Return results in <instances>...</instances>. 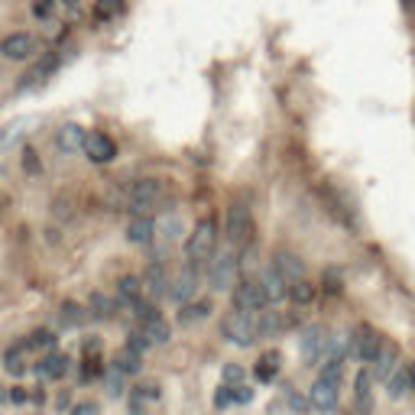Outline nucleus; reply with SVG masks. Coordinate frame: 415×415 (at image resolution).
Wrapping results in <instances>:
<instances>
[{
    "label": "nucleus",
    "mask_w": 415,
    "mask_h": 415,
    "mask_svg": "<svg viewBox=\"0 0 415 415\" xmlns=\"http://www.w3.org/2000/svg\"><path fill=\"white\" fill-rule=\"evenodd\" d=\"M124 195H127V208L133 214H150V218H153L156 211L166 208L169 192H166V182H162V178H136V182H130V185L124 188Z\"/></svg>",
    "instance_id": "obj_1"
},
{
    "label": "nucleus",
    "mask_w": 415,
    "mask_h": 415,
    "mask_svg": "<svg viewBox=\"0 0 415 415\" xmlns=\"http://www.w3.org/2000/svg\"><path fill=\"white\" fill-rule=\"evenodd\" d=\"M220 334L234 344V348H250L256 341V322H253V315L244 312V308H230L224 318H220Z\"/></svg>",
    "instance_id": "obj_2"
},
{
    "label": "nucleus",
    "mask_w": 415,
    "mask_h": 415,
    "mask_svg": "<svg viewBox=\"0 0 415 415\" xmlns=\"http://www.w3.org/2000/svg\"><path fill=\"white\" fill-rule=\"evenodd\" d=\"M214 244H218V224L214 218H202L195 224V230L185 240V256L188 263H204L214 256Z\"/></svg>",
    "instance_id": "obj_3"
},
{
    "label": "nucleus",
    "mask_w": 415,
    "mask_h": 415,
    "mask_svg": "<svg viewBox=\"0 0 415 415\" xmlns=\"http://www.w3.org/2000/svg\"><path fill=\"white\" fill-rule=\"evenodd\" d=\"M380 344H383V338L370 328V324H360V328L354 331V338L348 341L350 357H357L360 364H373L376 354H380Z\"/></svg>",
    "instance_id": "obj_4"
},
{
    "label": "nucleus",
    "mask_w": 415,
    "mask_h": 415,
    "mask_svg": "<svg viewBox=\"0 0 415 415\" xmlns=\"http://www.w3.org/2000/svg\"><path fill=\"white\" fill-rule=\"evenodd\" d=\"M39 52V39L33 33H10L0 39V55L10 62H26Z\"/></svg>",
    "instance_id": "obj_5"
},
{
    "label": "nucleus",
    "mask_w": 415,
    "mask_h": 415,
    "mask_svg": "<svg viewBox=\"0 0 415 415\" xmlns=\"http://www.w3.org/2000/svg\"><path fill=\"white\" fill-rule=\"evenodd\" d=\"M224 228H228V240L230 244H244L250 240L253 234V218H250V208L244 202H234L228 208V220H224Z\"/></svg>",
    "instance_id": "obj_6"
},
{
    "label": "nucleus",
    "mask_w": 415,
    "mask_h": 415,
    "mask_svg": "<svg viewBox=\"0 0 415 415\" xmlns=\"http://www.w3.org/2000/svg\"><path fill=\"white\" fill-rule=\"evenodd\" d=\"M81 153L91 162L104 166V162L117 159V143H114L107 133H101V130H91V133H85V140H81Z\"/></svg>",
    "instance_id": "obj_7"
},
{
    "label": "nucleus",
    "mask_w": 415,
    "mask_h": 415,
    "mask_svg": "<svg viewBox=\"0 0 415 415\" xmlns=\"http://www.w3.org/2000/svg\"><path fill=\"white\" fill-rule=\"evenodd\" d=\"M270 302H266V292H263V286L256 279H240L234 282V308H244V312H260V308H266Z\"/></svg>",
    "instance_id": "obj_8"
},
{
    "label": "nucleus",
    "mask_w": 415,
    "mask_h": 415,
    "mask_svg": "<svg viewBox=\"0 0 415 415\" xmlns=\"http://www.w3.org/2000/svg\"><path fill=\"white\" fill-rule=\"evenodd\" d=\"M208 282H211V289H234V282H237V256L234 253H220L218 260H211V266H208Z\"/></svg>",
    "instance_id": "obj_9"
},
{
    "label": "nucleus",
    "mask_w": 415,
    "mask_h": 415,
    "mask_svg": "<svg viewBox=\"0 0 415 415\" xmlns=\"http://www.w3.org/2000/svg\"><path fill=\"white\" fill-rule=\"evenodd\" d=\"M324 348H328V331L322 324H308L302 331V357H305L308 367H318L324 357Z\"/></svg>",
    "instance_id": "obj_10"
},
{
    "label": "nucleus",
    "mask_w": 415,
    "mask_h": 415,
    "mask_svg": "<svg viewBox=\"0 0 415 415\" xmlns=\"http://www.w3.org/2000/svg\"><path fill=\"white\" fill-rule=\"evenodd\" d=\"M140 286H143V296L150 298V302H159L162 296H169V276L162 270V263H150V266H146Z\"/></svg>",
    "instance_id": "obj_11"
},
{
    "label": "nucleus",
    "mask_w": 415,
    "mask_h": 415,
    "mask_svg": "<svg viewBox=\"0 0 415 415\" xmlns=\"http://www.w3.org/2000/svg\"><path fill=\"white\" fill-rule=\"evenodd\" d=\"M338 393H341V383L318 376L308 399H312V406L318 409V412H334V409H338Z\"/></svg>",
    "instance_id": "obj_12"
},
{
    "label": "nucleus",
    "mask_w": 415,
    "mask_h": 415,
    "mask_svg": "<svg viewBox=\"0 0 415 415\" xmlns=\"http://www.w3.org/2000/svg\"><path fill=\"white\" fill-rule=\"evenodd\" d=\"M195 292H198V263H188L185 270L176 276V282H172L169 298L172 302H188Z\"/></svg>",
    "instance_id": "obj_13"
},
{
    "label": "nucleus",
    "mask_w": 415,
    "mask_h": 415,
    "mask_svg": "<svg viewBox=\"0 0 415 415\" xmlns=\"http://www.w3.org/2000/svg\"><path fill=\"white\" fill-rule=\"evenodd\" d=\"M272 266H276V272H279L286 282L305 279V263H302L298 253H292V250H279V253L272 256Z\"/></svg>",
    "instance_id": "obj_14"
},
{
    "label": "nucleus",
    "mask_w": 415,
    "mask_h": 415,
    "mask_svg": "<svg viewBox=\"0 0 415 415\" xmlns=\"http://www.w3.org/2000/svg\"><path fill=\"white\" fill-rule=\"evenodd\" d=\"M68 367H72V360H68L65 354H55V350H49V354H46L43 360L33 367V370H36V376H39V380H62V376L68 373Z\"/></svg>",
    "instance_id": "obj_15"
},
{
    "label": "nucleus",
    "mask_w": 415,
    "mask_h": 415,
    "mask_svg": "<svg viewBox=\"0 0 415 415\" xmlns=\"http://www.w3.org/2000/svg\"><path fill=\"white\" fill-rule=\"evenodd\" d=\"M354 402H357V415H373V373L360 370L354 380Z\"/></svg>",
    "instance_id": "obj_16"
},
{
    "label": "nucleus",
    "mask_w": 415,
    "mask_h": 415,
    "mask_svg": "<svg viewBox=\"0 0 415 415\" xmlns=\"http://www.w3.org/2000/svg\"><path fill=\"white\" fill-rule=\"evenodd\" d=\"M263 286V292H266V302H282V298L289 296V282L282 279L279 272H276V266H266V270L260 272V279H256Z\"/></svg>",
    "instance_id": "obj_17"
},
{
    "label": "nucleus",
    "mask_w": 415,
    "mask_h": 415,
    "mask_svg": "<svg viewBox=\"0 0 415 415\" xmlns=\"http://www.w3.org/2000/svg\"><path fill=\"white\" fill-rule=\"evenodd\" d=\"M373 364H376V370H373V380L386 383L393 376V370L399 367V348H396V344H386V341H383L380 354H376V360H373Z\"/></svg>",
    "instance_id": "obj_18"
},
{
    "label": "nucleus",
    "mask_w": 415,
    "mask_h": 415,
    "mask_svg": "<svg viewBox=\"0 0 415 415\" xmlns=\"http://www.w3.org/2000/svg\"><path fill=\"white\" fill-rule=\"evenodd\" d=\"M59 68V52H43V59L36 62L29 72L23 75V81H20V88H33V85H39V81H46V78L52 75Z\"/></svg>",
    "instance_id": "obj_19"
},
{
    "label": "nucleus",
    "mask_w": 415,
    "mask_h": 415,
    "mask_svg": "<svg viewBox=\"0 0 415 415\" xmlns=\"http://www.w3.org/2000/svg\"><path fill=\"white\" fill-rule=\"evenodd\" d=\"M36 350L29 348V341H20L17 348H10L7 357H4V370L13 373V376H23L26 370H29V357H33Z\"/></svg>",
    "instance_id": "obj_20"
},
{
    "label": "nucleus",
    "mask_w": 415,
    "mask_h": 415,
    "mask_svg": "<svg viewBox=\"0 0 415 415\" xmlns=\"http://www.w3.org/2000/svg\"><path fill=\"white\" fill-rule=\"evenodd\" d=\"M298 318L296 315H282V312H266L260 318V322H256V331H260L263 338H276V334H282V331L286 328H292V324H296Z\"/></svg>",
    "instance_id": "obj_21"
},
{
    "label": "nucleus",
    "mask_w": 415,
    "mask_h": 415,
    "mask_svg": "<svg viewBox=\"0 0 415 415\" xmlns=\"http://www.w3.org/2000/svg\"><path fill=\"white\" fill-rule=\"evenodd\" d=\"M153 237H156V224H153V218L150 214H136L133 220H130V228H127V240L130 244H153Z\"/></svg>",
    "instance_id": "obj_22"
},
{
    "label": "nucleus",
    "mask_w": 415,
    "mask_h": 415,
    "mask_svg": "<svg viewBox=\"0 0 415 415\" xmlns=\"http://www.w3.org/2000/svg\"><path fill=\"white\" fill-rule=\"evenodd\" d=\"M81 140H85V130L75 127V124H65V127H59V133H55V146H59L65 156L78 153V150H81Z\"/></svg>",
    "instance_id": "obj_23"
},
{
    "label": "nucleus",
    "mask_w": 415,
    "mask_h": 415,
    "mask_svg": "<svg viewBox=\"0 0 415 415\" xmlns=\"http://www.w3.org/2000/svg\"><path fill=\"white\" fill-rule=\"evenodd\" d=\"M143 334L150 338V344H169L172 328L162 315H150V318H143Z\"/></svg>",
    "instance_id": "obj_24"
},
{
    "label": "nucleus",
    "mask_w": 415,
    "mask_h": 415,
    "mask_svg": "<svg viewBox=\"0 0 415 415\" xmlns=\"http://www.w3.org/2000/svg\"><path fill=\"white\" fill-rule=\"evenodd\" d=\"M114 370L117 373H124V376H133V373H140V367H143V354H136L133 348H127V344H124V348L117 350V357H114Z\"/></svg>",
    "instance_id": "obj_25"
},
{
    "label": "nucleus",
    "mask_w": 415,
    "mask_h": 415,
    "mask_svg": "<svg viewBox=\"0 0 415 415\" xmlns=\"http://www.w3.org/2000/svg\"><path fill=\"white\" fill-rule=\"evenodd\" d=\"M386 383H390V396H393V399L409 396V393H412V367H402V364H399Z\"/></svg>",
    "instance_id": "obj_26"
},
{
    "label": "nucleus",
    "mask_w": 415,
    "mask_h": 415,
    "mask_svg": "<svg viewBox=\"0 0 415 415\" xmlns=\"http://www.w3.org/2000/svg\"><path fill=\"white\" fill-rule=\"evenodd\" d=\"M143 298V286H140V279L136 276H124V279L117 282V302H124V305H136Z\"/></svg>",
    "instance_id": "obj_27"
},
{
    "label": "nucleus",
    "mask_w": 415,
    "mask_h": 415,
    "mask_svg": "<svg viewBox=\"0 0 415 415\" xmlns=\"http://www.w3.org/2000/svg\"><path fill=\"white\" fill-rule=\"evenodd\" d=\"M120 10H124V0H94L91 17L94 23H110V20H117Z\"/></svg>",
    "instance_id": "obj_28"
},
{
    "label": "nucleus",
    "mask_w": 415,
    "mask_h": 415,
    "mask_svg": "<svg viewBox=\"0 0 415 415\" xmlns=\"http://www.w3.org/2000/svg\"><path fill=\"white\" fill-rule=\"evenodd\" d=\"M279 364H282V354L279 350H270V354L260 357V364H256V380L270 383L276 373H279Z\"/></svg>",
    "instance_id": "obj_29"
},
{
    "label": "nucleus",
    "mask_w": 415,
    "mask_h": 415,
    "mask_svg": "<svg viewBox=\"0 0 415 415\" xmlns=\"http://www.w3.org/2000/svg\"><path fill=\"white\" fill-rule=\"evenodd\" d=\"M59 322L65 324V328H78V324H85V322H88V312H85L81 305H75V302H62Z\"/></svg>",
    "instance_id": "obj_30"
},
{
    "label": "nucleus",
    "mask_w": 415,
    "mask_h": 415,
    "mask_svg": "<svg viewBox=\"0 0 415 415\" xmlns=\"http://www.w3.org/2000/svg\"><path fill=\"white\" fill-rule=\"evenodd\" d=\"M114 315V302H110L107 296H101V292H94L91 302H88V318H110Z\"/></svg>",
    "instance_id": "obj_31"
},
{
    "label": "nucleus",
    "mask_w": 415,
    "mask_h": 415,
    "mask_svg": "<svg viewBox=\"0 0 415 415\" xmlns=\"http://www.w3.org/2000/svg\"><path fill=\"white\" fill-rule=\"evenodd\" d=\"M286 298H292L296 305H308V302L315 298V286H312V282H305V279L289 282V296Z\"/></svg>",
    "instance_id": "obj_32"
},
{
    "label": "nucleus",
    "mask_w": 415,
    "mask_h": 415,
    "mask_svg": "<svg viewBox=\"0 0 415 415\" xmlns=\"http://www.w3.org/2000/svg\"><path fill=\"white\" fill-rule=\"evenodd\" d=\"M208 312H211V305H208V302H198V305H188V302H182V312H178V322H182V324L202 322V318H208Z\"/></svg>",
    "instance_id": "obj_33"
},
{
    "label": "nucleus",
    "mask_w": 415,
    "mask_h": 415,
    "mask_svg": "<svg viewBox=\"0 0 415 415\" xmlns=\"http://www.w3.org/2000/svg\"><path fill=\"white\" fill-rule=\"evenodd\" d=\"M26 341H29V348H33L36 354H39V350H46V354H49V350L55 348V338H52L49 331H33V334H29Z\"/></svg>",
    "instance_id": "obj_34"
},
{
    "label": "nucleus",
    "mask_w": 415,
    "mask_h": 415,
    "mask_svg": "<svg viewBox=\"0 0 415 415\" xmlns=\"http://www.w3.org/2000/svg\"><path fill=\"white\" fill-rule=\"evenodd\" d=\"M127 348H133L136 354H146V350L153 348V344H150V338H146V334H143V328H140V331H130Z\"/></svg>",
    "instance_id": "obj_35"
},
{
    "label": "nucleus",
    "mask_w": 415,
    "mask_h": 415,
    "mask_svg": "<svg viewBox=\"0 0 415 415\" xmlns=\"http://www.w3.org/2000/svg\"><path fill=\"white\" fill-rule=\"evenodd\" d=\"M55 7H59V4H55V0H33V17L36 20H49L52 13H55Z\"/></svg>",
    "instance_id": "obj_36"
},
{
    "label": "nucleus",
    "mask_w": 415,
    "mask_h": 415,
    "mask_svg": "<svg viewBox=\"0 0 415 415\" xmlns=\"http://www.w3.org/2000/svg\"><path fill=\"white\" fill-rule=\"evenodd\" d=\"M107 393L110 396H120V393H124V373H117L114 367H110V373H107Z\"/></svg>",
    "instance_id": "obj_37"
},
{
    "label": "nucleus",
    "mask_w": 415,
    "mask_h": 415,
    "mask_svg": "<svg viewBox=\"0 0 415 415\" xmlns=\"http://www.w3.org/2000/svg\"><path fill=\"white\" fill-rule=\"evenodd\" d=\"M246 373H244V367H237V364H230V367H224V383L228 386H237L240 380H244Z\"/></svg>",
    "instance_id": "obj_38"
},
{
    "label": "nucleus",
    "mask_w": 415,
    "mask_h": 415,
    "mask_svg": "<svg viewBox=\"0 0 415 415\" xmlns=\"http://www.w3.org/2000/svg\"><path fill=\"white\" fill-rule=\"evenodd\" d=\"M234 402V390L230 386H220L218 393H214V409H224V406H230Z\"/></svg>",
    "instance_id": "obj_39"
},
{
    "label": "nucleus",
    "mask_w": 415,
    "mask_h": 415,
    "mask_svg": "<svg viewBox=\"0 0 415 415\" xmlns=\"http://www.w3.org/2000/svg\"><path fill=\"white\" fill-rule=\"evenodd\" d=\"M234 390V402H250L253 399V390L250 386H230Z\"/></svg>",
    "instance_id": "obj_40"
},
{
    "label": "nucleus",
    "mask_w": 415,
    "mask_h": 415,
    "mask_svg": "<svg viewBox=\"0 0 415 415\" xmlns=\"http://www.w3.org/2000/svg\"><path fill=\"white\" fill-rule=\"evenodd\" d=\"M289 406H292L298 415H302V412H305V409H308V402H305V399H302V396H298V393H289Z\"/></svg>",
    "instance_id": "obj_41"
},
{
    "label": "nucleus",
    "mask_w": 415,
    "mask_h": 415,
    "mask_svg": "<svg viewBox=\"0 0 415 415\" xmlns=\"http://www.w3.org/2000/svg\"><path fill=\"white\" fill-rule=\"evenodd\" d=\"M23 166H26V172H36V169H39V166H36V153L29 150V146L23 150Z\"/></svg>",
    "instance_id": "obj_42"
},
{
    "label": "nucleus",
    "mask_w": 415,
    "mask_h": 415,
    "mask_svg": "<svg viewBox=\"0 0 415 415\" xmlns=\"http://www.w3.org/2000/svg\"><path fill=\"white\" fill-rule=\"evenodd\" d=\"M55 4H59L62 10H78L81 7V0H55Z\"/></svg>",
    "instance_id": "obj_43"
},
{
    "label": "nucleus",
    "mask_w": 415,
    "mask_h": 415,
    "mask_svg": "<svg viewBox=\"0 0 415 415\" xmlns=\"http://www.w3.org/2000/svg\"><path fill=\"white\" fill-rule=\"evenodd\" d=\"M72 415H98V409L85 402V406H75V412H72Z\"/></svg>",
    "instance_id": "obj_44"
},
{
    "label": "nucleus",
    "mask_w": 415,
    "mask_h": 415,
    "mask_svg": "<svg viewBox=\"0 0 415 415\" xmlns=\"http://www.w3.org/2000/svg\"><path fill=\"white\" fill-rule=\"evenodd\" d=\"M10 399H13V402H23V399H26V393L17 386V390H10Z\"/></svg>",
    "instance_id": "obj_45"
},
{
    "label": "nucleus",
    "mask_w": 415,
    "mask_h": 415,
    "mask_svg": "<svg viewBox=\"0 0 415 415\" xmlns=\"http://www.w3.org/2000/svg\"><path fill=\"white\" fill-rule=\"evenodd\" d=\"M0 208H4V195H0Z\"/></svg>",
    "instance_id": "obj_46"
},
{
    "label": "nucleus",
    "mask_w": 415,
    "mask_h": 415,
    "mask_svg": "<svg viewBox=\"0 0 415 415\" xmlns=\"http://www.w3.org/2000/svg\"><path fill=\"white\" fill-rule=\"evenodd\" d=\"M348 415H357V412H348Z\"/></svg>",
    "instance_id": "obj_47"
}]
</instances>
